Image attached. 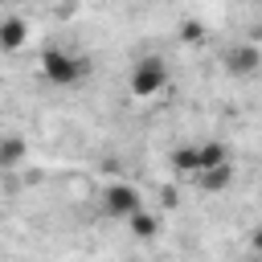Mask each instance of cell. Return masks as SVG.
<instances>
[{"mask_svg": "<svg viewBox=\"0 0 262 262\" xmlns=\"http://www.w3.org/2000/svg\"><path fill=\"white\" fill-rule=\"evenodd\" d=\"M41 74H45V82H53V86H78L82 78H86V61L82 57H74L70 49H45L41 53Z\"/></svg>", "mask_w": 262, "mask_h": 262, "instance_id": "obj_1", "label": "cell"}, {"mask_svg": "<svg viewBox=\"0 0 262 262\" xmlns=\"http://www.w3.org/2000/svg\"><path fill=\"white\" fill-rule=\"evenodd\" d=\"M164 86H168V66H164L160 57H139V61L131 66V74H127L131 98H156Z\"/></svg>", "mask_w": 262, "mask_h": 262, "instance_id": "obj_2", "label": "cell"}, {"mask_svg": "<svg viewBox=\"0 0 262 262\" xmlns=\"http://www.w3.org/2000/svg\"><path fill=\"white\" fill-rule=\"evenodd\" d=\"M102 209H106V217L127 221L135 209H143V196H139V188H135V184L115 180V184H106V188H102Z\"/></svg>", "mask_w": 262, "mask_h": 262, "instance_id": "obj_3", "label": "cell"}, {"mask_svg": "<svg viewBox=\"0 0 262 262\" xmlns=\"http://www.w3.org/2000/svg\"><path fill=\"white\" fill-rule=\"evenodd\" d=\"M225 66H229L233 78H250V74L262 66V53H258L254 41H242V45H233V49L225 53Z\"/></svg>", "mask_w": 262, "mask_h": 262, "instance_id": "obj_4", "label": "cell"}, {"mask_svg": "<svg viewBox=\"0 0 262 262\" xmlns=\"http://www.w3.org/2000/svg\"><path fill=\"white\" fill-rule=\"evenodd\" d=\"M25 41H29V20L25 16H4L0 20V49L4 53H16Z\"/></svg>", "mask_w": 262, "mask_h": 262, "instance_id": "obj_5", "label": "cell"}, {"mask_svg": "<svg viewBox=\"0 0 262 262\" xmlns=\"http://www.w3.org/2000/svg\"><path fill=\"white\" fill-rule=\"evenodd\" d=\"M192 156H196V172H205V168L225 164V160H229V147L217 143V139H205V143H192ZM196 172H192V176H196Z\"/></svg>", "mask_w": 262, "mask_h": 262, "instance_id": "obj_6", "label": "cell"}, {"mask_svg": "<svg viewBox=\"0 0 262 262\" xmlns=\"http://www.w3.org/2000/svg\"><path fill=\"white\" fill-rule=\"evenodd\" d=\"M205 192H221L229 180H233V160H225V164H217V168H205V172H196L192 176Z\"/></svg>", "mask_w": 262, "mask_h": 262, "instance_id": "obj_7", "label": "cell"}, {"mask_svg": "<svg viewBox=\"0 0 262 262\" xmlns=\"http://www.w3.org/2000/svg\"><path fill=\"white\" fill-rule=\"evenodd\" d=\"M25 156H29V143L20 135H4L0 139V168H20Z\"/></svg>", "mask_w": 262, "mask_h": 262, "instance_id": "obj_8", "label": "cell"}, {"mask_svg": "<svg viewBox=\"0 0 262 262\" xmlns=\"http://www.w3.org/2000/svg\"><path fill=\"white\" fill-rule=\"evenodd\" d=\"M127 229H131L135 237H143V242H147V237H156V233H160V217H156V213H147V209H135V213L127 217Z\"/></svg>", "mask_w": 262, "mask_h": 262, "instance_id": "obj_9", "label": "cell"}, {"mask_svg": "<svg viewBox=\"0 0 262 262\" xmlns=\"http://www.w3.org/2000/svg\"><path fill=\"white\" fill-rule=\"evenodd\" d=\"M172 168H176L180 176H192V172H196V156H192V147H176V151H172Z\"/></svg>", "mask_w": 262, "mask_h": 262, "instance_id": "obj_10", "label": "cell"}, {"mask_svg": "<svg viewBox=\"0 0 262 262\" xmlns=\"http://www.w3.org/2000/svg\"><path fill=\"white\" fill-rule=\"evenodd\" d=\"M205 33H201V25H184V41H201Z\"/></svg>", "mask_w": 262, "mask_h": 262, "instance_id": "obj_11", "label": "cell"}]
</instances>
